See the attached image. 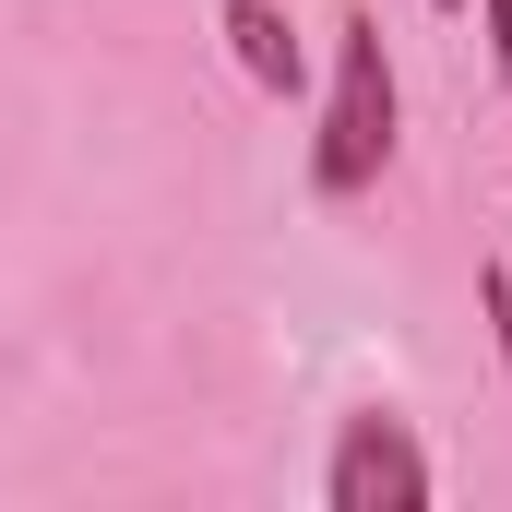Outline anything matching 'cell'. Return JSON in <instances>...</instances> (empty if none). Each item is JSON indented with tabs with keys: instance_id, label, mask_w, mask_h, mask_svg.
Segmentation results:
<instances>
[{
	"instance_id": "2",
	"label": "cell",
	"mask_w": 512,
	"mask_h": 512,
	"mask_svg": "<svg viewBox=\"0 0 512 512\" xmlns=\"http://www.w3.org/2000/svg\"><path fill=\"white\" fill-rule=\"evenodd\" d=\"M322 512H429V453L393 405H358L322 453Z\"/></svg>"
},
{
	"instance_id": "4",
	"label": "cell",
	"mask_w": 512,
	"mask_h": 512,
	"mask_svg": "<svg viewBox=\"0 0 512 512\" xmlns=\"http://www.w3.org/2000/svg\"><path fill=\"white\" fill-rule=\"evenodd\" d=\"M477 24H489V60H501V96H512V0H477Z\"/></svg>"
},
{
	"instance_id": "3",
	"label": "cell",
	"mask_w": 512,
	"mask_h": 512,
	"mask_svg": "<svg viewBox=\"0 0 512 512\" xmlns=\"http://www.w3.org/2000/svg\"><path fill=\"white\" fill-rule=\"evenodd\" d=\"M227 48H239V72L262 96H310V48H298V24L274 0H227Z\"/></svg>"
},
{
	"instance_id": "1",
	"label": "cell",
	"mask_w": 512,
	"mask_h": 512,
	"mask_svg": "<svg viewBox=\"0 0 512 512\" xmlns=\"http://www.w3.org/2000/svg\"><path fill=\"white\" fill-rule=\"evenodd\" d=\"M393 48H382V12H346L334 24V84H322V131H310V191L322 203H358L370 179L393 167Z\"/></svg>"
}]
</instances>
